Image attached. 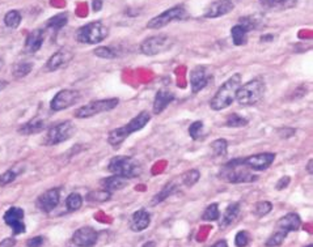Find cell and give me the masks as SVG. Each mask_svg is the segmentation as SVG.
Returning a JSON list of instances; mask_svg holds the SVG:
<instances>
[{"instance_id": "obj_1", "label": "cell", "mask_w": 313, "mask_h": 247, "mask_svg": "<svg viewBox=\"0 0 313 247\" xmlns=\"http://www.w3.org/2000/svg\"><path fill=\"white\" fill-rule=\"evenodd\" d=\"M241 76L240 73H235L229 77L228 80L219 88L218 92L211 98L210 107L214 111H222L227 107H229L236 98V92L241 85Z\"/></svg>"}, {"instance_id": "obj_2", "label": "cell", "mask_w": 313, "mask_h": 247, "mask_svg": "<svg viewBox=\"0 0 313 247\" xmlns=\"http://www.w3.org/2000/svg\"><path fill=\"white\" fill-rule=\"evenodd\" d=\"M219 178L228 183H250L257 181L258 177L248 170V167L243 164V158H233L224 164L219 171Z\"/></svg>"}, {"instance_id": "obj_3", "label": "cell", "mask_w": 313, "mask_h": 247, "mask_svg": "<svg viewBox=\"0 0 313 247\" xmlns=\"http://www.w3.org/2000/svg\"><path fill=\"white\" fill-rule=\"evenodd\" d=\"M265 92H266V87H265L264 79L256 77V79L240 85L236 92L235 101H237L243 106H253L264 98Z\"/></svg>"}, {"instance_id": "obj_4", "label": "cell", "mask_w": 313, "mask_h": 247, "mask_svg": "<svg viewBox=\"0 0 313 247\" xmlns=\"http://www.w3.org/2000/svg\"><path fill=\"white\" fill-rule=\"evenodd\" d=\"M107 170L126 179L138 178L141 174V165L130 156H115L109 161Z\"/></svg>"}, {"instance_id": "obj_5", "label": "cell", "mask_w": 313, "mask_h": 247, "mask_svg": "<svg viewBox=\"0 0 313 247\" xmlns=\"http://www.w3.org/2000/svg\"><path fill=\"white\" fill-rule=\"evenodd\" d=\"M109 35V29L101 21H93L84 27L79 28L76 31V39L85 45H96L103 42Z\"/></svg>"}, {"instance_id": "obj_6", "label": "cell", "mask_w": 313, "mask_h": 247, "mask_svg": "<svg viewBox=\"0 0 313 247\" xmlns=\"http://www.w3.org/2000/svg\"><path fill=\"white\" fill-rule=\"evenodd\" d=\"M119 99L118 98H106V99H99V101H92L87 103L84 106L79 107L75 111V118L77 119H85L99 115L101 113H106V111L113 110L114 107L118 106Z\"/></svg>"}, {"instance_id": "obj_7", "label": "cell", "mask_w": 313, "mask_h": 247, "mask_svg": "<svg viewBox=\"0 0 313 247\" xmlns=\"http://www.w3.org/2000/svg\"><path fill=\"white\" fill-rule=\"evenodd\" d=\"M76 128L72 123L70 121H66V122L58 123V124L50 127L47 133H46L45 140H43V144L45 145H57L61 144V143H65L69 139L73 136Z\"/></svg>"}, {"instance_id": "obj_8", "label": "cell", "mask_w": 313, "mask_h": 247, "mask_svg": "<svg viewBox=\"0 0 313 247\" xmlns=\"http://www.w3.org/2000/svg\"><path fill=\"white\" fill-rule=\"evenodd\" d=\"M186 17V9L183 5H174V7L169 8L159 16H155L147 23L148 29H161V28L167 27L168 24L173 21H181Z\"/></svg>"}, {"instance_id": "obj_9", "label": "cell", "mask_w": 313, "mask_h": 247, "mask_svg": "<svg viewBox=\"0 0 313 247\" xmlns=\"http://www.w3.org/2000/svg\"><path fill=\"white\" fill-rule=\"evenodd\" d=\"M173 45V39L165 34L152 35L141 42L140 51L147 57H153L157 54L168 51Z\"/></svg>"}, {"instance_id": "obj_10", "label": "cell", "mask_w": 313, "mask_h": 247, "mask_svg": "<svg viewBox=\"0 0 313 247\" xmlns=\"http://www.w3.org/2000/svg\"><path fill=\"white\" fill-rule=\"evenodd\" d=\"M79 99H80L79 92L72 91V89H63L54 95V98L50 102V107L53 111L66 110V109L73 106Z\"/></svg>"}, {"instance_id": "obj_11", "label": "cell", "mask_w": 313, "mask_h": 247, "mask_svg": "<svg viewBox=\"0 0 313 247\" xmlns=\"http://www.w3.org/2000/svg\"><path fill=\"white\" fill-rule=\"evenodd\" d=\"M4 222L11 226L13 234H23L25 233V224H24V209L20 207H11L4 213Z\"/></svg>"}, {"instance_id": "obj_12", "label": "cell", "mask_w": 313, "mask_h": 247, "mask_svg": "<svg viewBox=\"0 0 313 247\" xmlns=\"http://www.w3.org/2000/svg\"><path fill=\"white\" fill-rule=\"evenodd\" d=\"M275 160V153H258V154H253L246 158H243V164L248 169L256 171L266 170Z\"/></svg>"}, {"instance_id": "obj_13", "label": "cell", "mask_w": 313, "mask_h": 247, "mask_svg": "<svg viewBox=\"0 0 313 247\" xmlns=\"http://www.w3.org/2000/svg\"><path fill=\"white\" fill-rule=\"evenodd\" d=\"M99 233L91 226L77 229L72 236V244L77 247H93L97 244Z\"/></svg>"}, {"instance_id": "obj_14", "label": "cell", "mask_w": 313, "mask_h": 247, "mask_svg": "<svg viewBox=\"0 0 313 247\" xmlns=\"http://www.w3.org/2000/svg\"><path fill=\"white\" fill-rule=\"evenodd\" d=\"M61 202V190L59 188H50L45 191L37 200L38 208L45 213H50L57 208Z\"/></svg>"}, {"instance_id": "obj_15", "label": "cell", "mask_w": 313, "mask_h": 247, "mask_svg": "<svg viewBox=\"0 0 313 247\" xmlns=\"http://www.w3.org/2000/svg\"><path fill=\"white\" fill-rule=\"evenodd\" d=\"M211 76L207 72V68L205 65H197L191 69L190 72V87L193 93H198L207 87V84L210 83Z\"/></svg>"}, {"instance_id": "obj_16", "label": "cell", "mask_w": 313, "mask_h": 247, "mask_svg": "<svg viewBox=\"0 0 313 247\" xmlns=\"http://www.w3.org/2000/svg\"><path fill=\"white\" fill-rule=\"evenodd\" d=\"M233 8H235V4L231 0H216L210 4V7L207 8L203 17L205 19H218V17L231 13Z\"/></svg>"}, {"instance_id": "obj_17", "label": "cell", "mask_w": 313, "mask_h": 247, "mask_svg": "<svg viewBox=\"0 0 313 247\" xmlns=\"http://www.w3.org/2000/svg\"><path fill=\"white\" fill-rule=\"evenodd\" d=\"M149 224H151V215L144 208L138 209L130 218V229L133 232H143L148 228Z\"/></svg>"}, {"instance_id": "obj_18", "label": "cell", "mask_w": 313, "mask_h": 247, "mask_svg": "<svg viewBox=\"0 0 313 247\" xmlns=\"http://www.w3.org/2000/svg\"><path fill=\"white\" fill-rule=\"evenodd\" d=\"M173 101H174V94L172 92L167 91V89L157 91V93L155 94V98H153V114H161Z\"/></svg>"}, {"instance_id": "obj_19", "label": "cell", "mask_w": 313, "mask_h": 247, "mask_svg": "<svg viewBox=\"0 0 313 247\" xmlns=\"http://www.w3.org/2000/svg\"><path fill=\"white\" fill-rule=\"evenodd\" d=\"M302 226V218L298 213H287L286 216H283L282 218H279L277 222V228L279 230H284V232H298Z\"/></svg>"}, {"instance_id": "obj_20", "label": "cell", "mask_w": 313, "mask_h": 247, "mask_svg": "<svg viewBox=\"0 0 313 247\" xmlns=\"http://www.w3.org/2000/svg\"><path fill=\"white\" fill-rule=\"evenodd\" d=\"M45 38V31L42 29H35L28 34L25 39V51L28 54H35L43 45Z\"/></svg>"}, {"instance_id": "obj_21", "label": "cell", "mask_w": 313, "mask_h": 247, "mask_svg": "<svg viewBox=\"0 0 313 247\" xmlns=\"http://www.w3.org/2000/svg\"><path fill=\"white\" fill-rule=\"evenodd\" d=\"M71 58H72V54L70 53V51H67V50H59V51H57V53L53 54L49 58V61L46 63V68L49 69V71H57V69H59L65 64H67Z\"/></svg>"}, {"instance_id": "obj_22", "label": "cell", "mask_w": 313, "mask_h": 247, "mask_svg": "<svg viewBox=\"0 0 313 247\" xmlns=\"http://www.w3.org/2000/svg\"><path fill=\"white\" fill-rule=\"evenodd\" d=\"M239 215H240V204L239 203H232L227 207V209L223 213L222 220H220V229L225 230L227 228H229L231 225H233L236 222V220L239 218Z\"/></svg>"}, {"instance_id": "obj_23", "label": "cell", "mask_w": 313, "mask_h": 247, "mask_svg": "<svg viewBox=\"0 0 313 247\" xmlns=\"http://www.w3.org/2000/svg\"><path fill=\"white\" fill-rule=\"evenodd\" d=\"M100 185L103 187V190H106L109 192H114V191H119L125 188L127 185V179L119 175H111L107 178H104L100 181Z\"/></svg>"}, {"instance_id": "obj_24", "label": "cell", "mask_w": 313, "mask_h": 247, "mask_svg": "<svg viewBox=\"0 0 313 247\" xmlns=\"http://www.w3.org/2000/svg\"><path fill=\"white\" fill-rule=\"evenodd\" d=\"M149 121H151V114L148 111H141L137 117L131 119L127 124H125V128L131 135L133 132H137V131H140L141 128H144Z\"/></svg>"}, {"instance_id": "obj_25", "label": "cell", "mask_w": 313, "mask_h": 247, "mask_svg": "<svg viewBox=\"0 0 313 247\" xmlns=\"http://www.w3.org/2000/svg\"><path fill=\"white\" fill-rule=\"evenodd\" d=\"M46 127V121L41 117H35V118L31 119L29 122L24 123L19 128V132L23 135H31V133L41 132Z\"/></svg>"}, {"instance_id": "obj_26", "label": "cell", "mask_w": 313, "mask_h": 247, "mask_svg": "<svg viewBox=\"0 0 313 247\" xmlns=\"http://www.w3.org/2000/svg\"><path fill=\"white\" fill-rule=\"evenodd\" d=\"M130 136V133L127 132L125 125L118 127V128L111 129L109 135H107V143L113 147V148H118L119 145L122 144L123 141L126 140L127 137Z\"/></svg>"}, {"instance_id": "obj_27", "label": "cell", "mask_w": 313, "mask_h": 247, "mask_svg": "<svg viewBox=\"0 0 313 247\" xmlns=\"http://www.w3.org/2000/svg\"><path fill=\"white\" fill-rule=\"evenodd\" d=\"M239 24H240L241 27H244L248 33L253 31H258L260 28L264 27V21H262V19H261L260 16H256V15L240 17Z\"/></svg>"}, {"instance_id": "obj_28", "label": "cell", "mask_w": 313, "mask_h": 247, "mask_svg": "<svg viewBox=\"0 0 313 247\" xmlns=\"http://www.w3.org/2000/svg\"><path fill=\"white\" fill-rule=\"evenodd\" d=\"M177 191V185L174 182H169L167 183L163 188H161L160 192H157L155 196H153L152 199V202H151V204L152 206H156V204H160V203H163L165 200V199H168L169 196L172 194H174Z\"/></svg>"}, {"instance_id": "obj_29", "label": "cell", "mask_w": 313, "mask_h": 247, "mask_svg": "<svg viewBox=\"0 0 313 247\" xmlns=\"http://www.w3.org/2000/svg\"><path fill=\"white\" fill-rule=\"evenodd\" d=\"M231 37L235 46H243L248 41V31L244 27H241L240 24H237L231 29Z\"/></svg>"}, {"instance_id": "obj_30", "label": "cell", "mask_w": 313, "mask_h": 247, "mask_svg": "<svg viewBox=\"0 0 313 247\" xmlns=\"http://www.w3.org/2000/svg\"><path fill=\"white\" fill-rule=\"evenodd\" d=\"M265 7L273 8V9H290L298 4V0H262Z\"/></svg>"}, {"instance_id": "obj_31", "label": "cell", "mask_w": 313, "mask_h": 247, "mask_svg": "<svg viewBox=\"0 0 313 247\" xmlns=\"http://www.w3.org/2000/svg\"><path fill=\"white\" fill-rule=\"evenodd\" d=\"M67 23H69V15L65 12V13H58V15L53 16L51 19H49V21L46 23V27L49 29H53V31H59Z\"/></svg>"}, {"instance_id": "obj_32", "label": "cell", "mask_w": 313, "mask_h": 247, "mask_svg": "<svg viewBox=\"0 0 313 247\" xmlns=\"http://www.w3.org/2000/svg\"><path fill=\"white\" fill-rule=\"evenodd\" d=\"M21 21H23L21 13L19 11H16V9L7 12L5 16H4V24L9 29H17L20 27Z\"/></svg>"}, {"instance_id": "obj_33", "label": "cell", "mask_w": 313, "mask_h": 247, "mask_svg": "<svg viewBox=\"0 0 313 247\" xmlns=\"http://www.w3.org/2000/svg\"><path fill=\"white\" fill-rule=\"evenodd\" d=\"M111 198V192L106 190H95V191H91L87 194L85 199L91 203H104V202H107L109 199Z\"/></svg>"}, {"instance_id": "obj_34", "label": "cell", "mask_w": 313, "mask_h": 247, "mask_svg": "<svg viewBox=\"0 0 313 247\" xmlns=\"http://www.w3.org/2000/svg\"><path fill=\"white\" fill-rule=\"evenodd\" d=\"M211 151L215 157H223L228 152V141L225 139H216L211 143Z\"/></svg>"}, {"instance_id": "obj_35", "label": "cell", "mask_w": 313, "mask_h": 247, "mask_svg": "<svg viewBox=\"0 0 313 247\" xmlns=\"http://www.w3.org/2000/svg\"><path fill=\"white\" fill-rule=\"evenodd\" d=\"M83 206V196L77 192H72L69 195V198L66 199V207L70 212H75L79 211Z\"/></svg>"}, {"instance_id": "obj_36", "label": "cell", "mask_w": 313, "mask_h": 247, "mask_svg": "<svg viewBox=\"0 0 313 247\" xmlns=\"http://www.w3.org/2000/svg\"><path fill=\"white\" fill-rule=\"evenodd\" d=\"M199 178H201V173L195 169H191V170L186 171L181 175V181H182V185L186 187H193L195 183L198 182Z\"/></svg>"}, {"instance_id": "obj_37", "label": "cell", "mask_w": 313, "mask_h": 247, "mask_svg": "<svg viewBox=\"0 0 313 247\" xmlns=\"http://www.w3.org/2000/svg\"><path fill=\"white\" fill-rule=\"evenodd\" d=\"M248 124V119H245L244 117H241L237 113L229 114L225 119V125L227 127H233V128H239V127H245Z\"/></svg>"}, {"instance_id": "obj_38", "label": "cell", "mask_w": 313, "mask_h": 247, "mask_svg": "<svg viewBox=\"0 0 313 247\" xmlns=\"http://www.w3.org/2000/svg\"><path fill=\"white\" fill-rule=\"evenodd\" d=\"M220 218V212H219V206L216 203H212L209 207H206L205 212L202 213L203 221H216Z\"/></svg>"}, {"instance_id": "obj_39", "label": "cell", "mask_w": 313, "mask_h": 247, "mask_svg": "<svg viewBox=\"0 0 313 247\" xmlns=\"http://www.w3.org/2000/svg\"><path fill=\"white\" fill-rule=\"evenodd\" d=\"M288 233L284 232V230H277V232L273 234L271 237H269V240L266 241V247H278L280 246V245L284 242V240H286V237Z\"/></svg>"}, {"instance_id": "obj_40", "label": "cell", "mask_w": 313, "mask_h": 247, "mask_svg": "<svg viewBox=\"0 0 313 247\" xmlns=\"http://www.w3.org/2000/svg\"><path fill=\"white\" fill-rule=\"evenodd\" d=\"M32 69H33V64H32V63L21 62V63L15 65V69H13V76H15L16 79L25 77L27 75H29V72H32Z\"/></svg>"}, {"instance_id": "obj_41", "label": "cell", "mask_w": 313, "mask_h": 247, "mask_svg": "<svg viewBox=\"0 0 313 247\" xmlns=\"http://www.w3.org/2000/svg\"><path fill=\"white\" fill-rule=\"evenodd\" d=\"M189 135L193 140H199L203 136V122L195 121L189 127Z\"/></svg>"}, {"instance_id": "obj_42", "label": "cell", "mask_w": 313, "mask_h": 247, "mask_svg": "<svg viewBox=\"0 0 313 247\" xmlns=\"http://www.w3.org/2000/svg\"><path fill=\"white\" fill-rule=\"evenodd\" d=\"M273 211V204L270 202H258L254 206V215L258 217H264Z\"/></svg>"}, {"instance_id": "obj_43", "label": "cell", "mask_w": 313, "mask_h": 247, "mask_svg": "<svg viewBox=\"0 0 313 247\" xmlns=\"http://www.w3.org/2000/svg\"><path fill=\"white\" fill-rule=\"evenodd\" d=\"M250 240L252 238L249 236V233L245 232V230H241L235 237V245H236V247H246L250 244Z\"/></svg>"}, {"instance_id": "obj_44", "label": "cell", "mask_w": 313, "mask_h": 247, "mask_svg": "<svg viewBox=\"0 0 313 247\" xmlns=\"http://www.w3.org/2000/svg\"><path fill=\"white\" fill-rule=\"evenodd\" d=\"M93 53L96 57L101 58V59H114L115 58V51H113L110 47H105V46L97 47Z\"/></svg>"}, {"instance_id": "obj_45", "label": "cell", "mask_w": 313, "mask_h": 247, "mask_svg": "<svg viewBox=\"0 0 313 247\" xmlns=\"http://www.w3.org/2000/svg\"><path fill=\"white\" fill-rule=\"evenodd\" d=\"M16 178H17V173L13 169L4 171L3 174H0V187L7 186V185L13 182Z\"/></svg>"}, {"instance_id": "obj_46", "label": "cell", "mask_w": 313, "mask_h": 247, "mask_svg": "<svg viewBox=\"0 0 313 247\" xmlns=\"http://www.w3.org/2000/svg\"><path fill=\"white\" fill-rule=\"evenodd\" d=\"M290 182H291L290 177H288V175H284V177H282V178L279 179L278 182H277V185H275V188H277L278 191L284 190V188H287V187H288Z\"/></svg>"}, {"instance_id": "obj_47", "label": "cell", "mask_w": 313, "mask_h": 247, "mask_svg": "<svg viewBox=\"0 0 313 247\" xmlns=\"http://www.w3.org/2000/svg\"><path fill=\"white\" fill-rule=\"evenodd\" d=\"M296 132V129L295 128H280L278 129V133H279V136L283 137V139H287V137H291V136H294V133Z\"/></svg>"}, {"instance_id": "obj_48", "label": "cell", "mask_w": 313, "mask_h": 247, "mask_svg": "<svg viewBox=\"0 0 313 247\" xmlns=\"http://www.w3.org/2000/svg\"><path fill=\"white\" fill-rule=\"evenodd\" d=\"M43 245V237H35L32 240H28L27 246L28 247H39Z\"/></svg>"}, {"instance_id": "obj_49", "label": "cell", "mask_w": 313, "mask_h": 247, "mask_svg": "<svg viewBox=\"0 0 313 247\" xmlns=\"http://www.w3.org/2000/svg\"><path fill=\"white\" fill-rule=\"evenodd\" d=\"M16 245L15 238H4L0 241V247H13Z\"/></svg>"}, {"instance_id": "obj_50", "label": "cell", "mask_w": 313, "mask_h": 247, "mask_svg": "<svg viewBox=\"0 0 313 247\" xmlns=\"http://www.w3.org/2000/svg\"><path fill=\"white\" fill-rule=\"evenodd\" d=\"M92 9L95 12H99L103 9V0H93L92 1Z\"/></svg>"}, {"instance_id": "obj_51", "label": "cell", "mask_w": 313, "mask_h": 247, "mask_svg": "<svg viewBox=\"0 0 313 247\" xmlns=\"http://www.w3.org/2000/svg\"><path fill=\"white\" fill-rule=\"evenodd\" d=\"M211 247H228V244H227V241L225 240H220L218 241L216 244H214Z\"/></svg>"}, {"instance_id": "obj_52", "label": "cell", "mask_w": 313, "mask_h": 247, "mask_svg": "<svg viewBox=\"0 0 313 247\" xmlns=\"http://www.w3.org/2000/svg\"><path fill=\"white\" fill-rule=\"evenodd\" d=\"M274 39V35H271V34H266V35H262L261 37V41H264V42H270Z\"/></svg>"}, {"instance_id": "obj_53", "label": "cell", "mask_w": 313, "mask_h": 247, "mask_svg": "<svg viewBox=\"0 0 313 247\" xmlns=\"http://www.w3.org/2000/svg\"><path fill=\"white\" fill-rule=\"evenodd\" d=\"M312 165H313V161H312V160L308 161V164H307V171H308V173H310L311 175L313 174V167H312Z\"/></svg>"}, {"instance_id": "obj_54", "label": "cell", "mask_w": 313, "mask_h": 247, "mask_svg": "<svg viewBox=\"0 0 313 247\" xmlns=\"http://www.w3.org/2000/svg\"><path fill=\"white\" fill-rule=\"evenodd\" d=\"M141 247H156V244H155L153 241H149V242H145Z\"/></svg>"}, {"instance_id": "obj_55", "label": "cell", "mask_w": 313, "mask_h": 247, "mask_svg": "<svg viewBox=\"0 0 313 247\" xmlns=\"http://www.w3.org/2000/svg\"><path fill=\"white\" fill-rule=\"evenodd\" d=\"M5 87H7V83H5V81H1V80H0V92L3 91V89H4V88H5Z\"/></svg>"}, {"instance_id": "obj_56", "label": "cell", "mask_w": 313, "mask_h": 247, "mask_svg": "<svg viewBox=\"0 0 313 247\" xmlns=\"http://www.w3.org/2000/svg\"><path fill=\"white\" fill-rule=\"evenodd\" d=\"M1 67H3V61L0 59V69H1Z\"/></svg>"}, {"instance_id": "obj_57", "label": "cell", "mask_w": 313, "mask_h": 247, "mask_svg": "<svg viewBox=\"0 0 313 247\" xmlns=\"http://www.w3.org/2000/svg\"><path fill=\"white\" fill-rule=\"evenodd\" d=\"M307 247H313V246H312V245H308V246H307Z\"/></svg>"}]
</instances>
